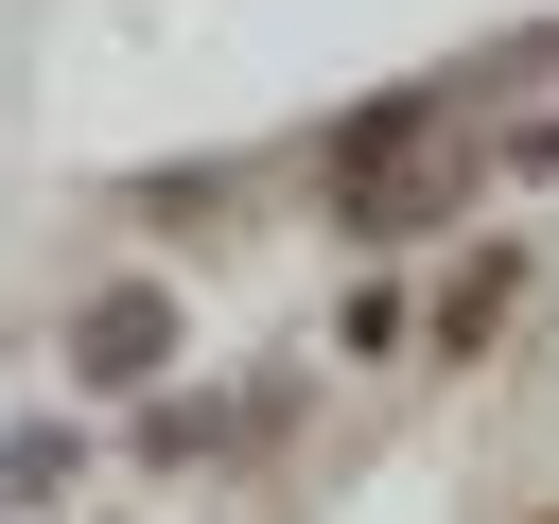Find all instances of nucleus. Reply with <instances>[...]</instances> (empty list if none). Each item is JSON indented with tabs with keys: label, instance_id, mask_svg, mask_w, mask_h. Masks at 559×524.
<instances>
[{
	"label": "nucleus",
	"instance_id": "1",
	"mask_svg": "<svg viewBox=\"0 0 559 524\" xmlns=\"http://www.w3.org/2000/svg\"><path fill=\"white\" fill-rule=\"evenodd\" d=\"M157 349H175V297H157V279H122V297L70 332V367H87V384H157Z\"/></svg>",
	"mask_w": 559,
	"mask_h": 524
}]
</instances>
